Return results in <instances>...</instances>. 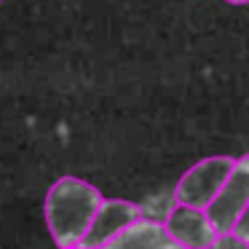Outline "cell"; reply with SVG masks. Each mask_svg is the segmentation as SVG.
<instances>
[{
  "label": "cell",
  "mask_w": 249,
  "mask_h": 249,
  "mask_svg": "<svg viewBox=\"0 0 249 249\" xmlns=\"http://www.w3.org/2000/svg\"><path fill=\"white\" fill-rule=\"evenodd\" d=\"M105 198L91 182L62 177L46 196V225L59 249H78L86 241Z\"/></svg>",
  "instance_id": "6da1fadb"
},
{
  "label": "cell",
  "mask_w": 249,
  "mask_h": 249,
  "mask_svg": "<svg viewBox=\"0 0 249 249\" xmlns=\"http://www.w3.org/2000/svg\"><path fill=\"white\" fill-rule=\"evenodd\" d=\"M233 169H236V158L231 156H212V158L198 161L177 182V190H174L177 204L209 209L212 201L217 198V193L222 190V185L233 174Z\"/></svg>",
  "instance_id": "7a4b0ae2"
},
{
  "label": "cell",
  "mask_w": 249,
  "mask_h": 249,
  "mask_svg": "<svg viewBox=\"0 0 249 249\" xmlns=\"http://www.w3.org/2000/svg\"><path fill=\"white\" fill-rule=\"evenodd\" d=\"M169 236L179 241L185 249H214L222 241V233L212 222L209 212L198 206L177 204L163 220Z\"/></svg>",
  "instance_id": "3957f363"
},
{
  "label": "cell",
  "mask_w": 249,
  "mask_h": 249,
  "mask_svg": "<svg viewBox=\"0 0 249 249\" xmlns=\"http://www.w3.org/2000/svg\"><path fill=\"white\" fill-rule=\"evenodd\" d=\"M247 206H249V156H244L236 161L233 174L228 177V182L222 185V190L217 193V198L212 201V206L206 212H209L212 222L217 225V231L222 236H231Z\"/></svg>",
  "instance_id": "277c9868"
},
{
  "label": "cell",
  "mask_w": 249,
  "mask_h": 249,
  "mask_svg": "<svg viewBox=\"0 0 249 249\" xmlns=\"http://www.w3.org/2000/svg\"><path fill=\"white\" fill-rule=\"evenodd\" d=\"M142 217V209L137 204H131V201H124V198H105L102 209H99L97 220H94L91 231H89L86 241L81 244V247L86 249H94V247H102V244H107L110 238H115L121 231H126V228L131 225V222H137ZM78 247V249H81Z\"/></svg>",
  "instance_id": "5b68a950"
},
{
  "label": "cell",
  "mask_w": 249,
  "mask_h": 249,
  "mask_svg": "<svg viewBox=\"0 0 249 249\" xmlns=\"http://www.w3.org/2000/svg\"><path fill=\"white\" fill-rule=\"evenodd\" d=\"M81 249H86V247H81ZM94 249H185V247L169 236L163 222L140 217L126 231H121L115 238H110L107 244L94 247Z\"/></svg>",
  "instance_id": "8992f818"
},
{
  "label": "cell",
  "mask_w": 249,
  "mask_h": 249,
  "mask_svg": "<svg viewBox=\"0 0 249 249\" xmlns=\"http://www.w3.org/2000/svg\"><path fill=\"white\" fill-rule=\"evenodd\" d=\"M233 236H236V238H241V241H247V244H249V206L244 209V214L238 217L236 228H233Z\"/></svg>",
  "instance_id": "52a82bcc"
},
{
  "label": "cell",
  "mask_w": 249,
  "mask_h": 249,
  "mask_svg": "<svg viewBox=\"0 0 249 249\" xmlns=\"http://www.w3.org/2000/svg\"><path fill=\"white\" fill-rule=\"evenodd\" d=\"M228 3H233V6H244V3H249V0H228Z\"/></svg>",
  "instance_id": "ba28073f"
}]
</instances>
